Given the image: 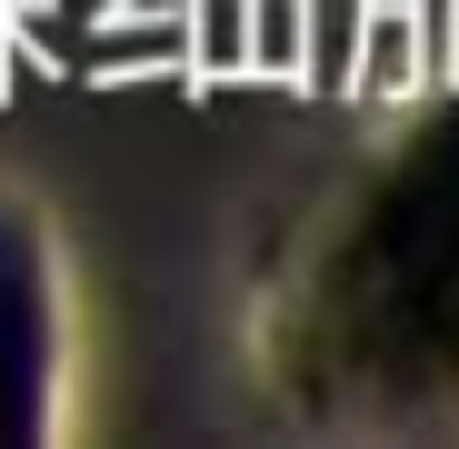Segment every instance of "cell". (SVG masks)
Here are the masks:
<instances>
[{"label": "cell", "mask_w": 459, "mask_h": 449, "mask_svg": "<svg viewBox=\"0 0 459 449\" xmlns=\"http://www.w3.org/2000/svg\"><path fill=\"white\" fill-rule=\"evenodd\" d=\"M379 250H390V280L379 289L410 310V330L439 359H459V150H439V160L400 190Z\"/></svg>", "instance_id": "cell-1"}]
</instances>
